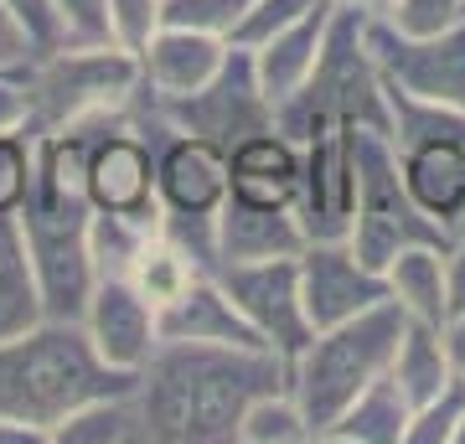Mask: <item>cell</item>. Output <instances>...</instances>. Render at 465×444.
I'll return each mask as SVG.
<instances>
[{"instance_id":"7","label":"cell","mask_w":465,"mask_h":444,"mask_svg":"<svg viewBox=\"0 0 465 444\" xmlns=\"http://www.w3.org/2000/svg\"><path fill=\"white\" fill-rule=\"evenodd\" d=\"M150 104L171 130L202 134V140H213L223 150L243 145L249 134L274 130V99L264 94V83L253 73V57L243 47H228V63L217 67V78L207 88L182 94V99H150Z\"/></svg>"},{"instance_id":"6","label":"cell","mask_w":465,"mask_h":444,"mask_svg":"<svg viewBox=\"0 0 465 444\" xmlns=\"http://www.w3.org/2000/svg\"><path fill=\"white\" fill-rule=\"evenodd\" d=\"M455 232H445L434 217L419 212V202L409 197V186L399 176V150L378 130H357V217H351V238L357 259L372 269H388L403 248L414 243H450Z\"/></svg>"},{"instance_id":"12","label":"cell","mask_w":465,"mask_h":444,"mask_svg":"<svg viewBox=\"0 0 465 444\" xmlns=\"http://www.w3.org/2000/svg\"><path fill=\"white\" fill-rule=\"evenodd\" d=\"M300 295H305V315L311 326H336L351 315L372 311L388 300V274L357 259V248L347 238H326V243L300 248Z\"/></svg>"},{"instance_id":"11","label":"cell","mask_w":465,"mask_h":444,"mask_svg":"<svg viewBox=\"0 0 465 444\" xmlns=\"http://www.w3.org/2000/svg\"><path fill=\"white\" fill-rule=\"evenodd\" d=\"M295 217L311 243L351 238V217H357V130H326L300 145Z\"/></svg>"},{"instance_id":"18","label":"cell","mask_w":465,"mask_h":444,"mask_svg":"<svg viewBox=\"0 0 465 444\" xmlns=\"http://www.w3.org/2000/svg\"><path fill=\"white\" fill-rule=\"evenodd\" d=\"M232 197L264 202V207H295L300 192V145L280 130L249 134L243 145L228 150Z\"/></svg>"},{"instance_id":"17","label":"cell","mask_w":465,"mask_h":444,"mask_svg":"<svg viewBox=\"0 0 465 444\" xmlns=\"http://www.w3.org/2000/svg\"><path fill=\"white\" fill-rule=\"evenodd\" d=\"M161 341H207V346H264L243 321L217 274H197L176 300L161 305Z\"/></svg>"},{"instance_id":"13","label":"cell","mask_w":465,"mask_h":444,"mask_svg":"<svg viewBox=\"0 0 465 444\" xmlns=\"http://www.w3.org/2000/svg\"><path fill=\"white\" fill-rule=\"evenodd\" d=\"M78 321L88 341L99 346V357L119 372H140L161 346V311L150 295H140L134 280H94V295Z\"/></svg>"},{"instance_id":"23","label":"cell","mask_w":465,"mask_h":444,"mask_svg":"<svg viewBox=\"0 0 465 444\" xmlns=\"http://www.w3.org/2000/svg\"><path fill=\"white\" fill-rule=\"evenodd\" d=\"M42 290L32 274V253L21 238L16 212H0V341L42 321Z\"/></svg>"},{"instance_id":"32","label":"cell","mask_w":465,"mask_h":444,"mask_svg":"<svg viewBox=\"0 0 465 444\" xmlns=\"http://www.w3.org/2000/svg\"><path fill=\"white\" fill-rule=\"evenodd\" d=\"M378 21H388L399 36H440L465 21V0H393V11Z\"/></svg>"},{"instance_id":"37","label":"cell","mask_w":465,"mask_h":444,"mask_svg":"<svg viewBox=\"0 0 465 444\" xmlns=\"http://www.w3.org/2000/svg\"><path fill=\"white\" fill-rule=\"evenodd\" d=\"M36 52L32 42H26V32H21L16 21H11V11L0 5V67H26Z\"/></svg>"},{"instance_id":"26","label":"cell","mask_w":465,"mask_h":444,"mask_svg":"<svg viewBox=\"0 0 465 444\" xmlns=\"http://www.w3.org/2000/svg\"><path fill=\"white\" fill-rule=\"evenodd\" d=\"M311 439H316V429H311V419H305V409L295 403L290 388L259 393L238 419V444H311Z\"/></svg>"},{"instance_id":"9","label":"cell","mask_w":465,"mask_h":444,"mask_svg":"<svg viewBox=\"0 0 465 444\" xmlns=\"http://www.w3.org/2000/svg\"><path fill=\"white\" fill-rule=\"evenodd\" d=\"M217 280H223L232 305L243 311V321L259 331V341L274 357L290 362L300 346L316 336L311 315H305V295H300V253L259 259V263H223Z\"/></svg>"},{"instance_id":"15","label":"cell","mask_w":465,"mask_h":444,"mask_svg":"<svg viewBox=\"0 0 465 444\" xmlns=\"http://www.w3.org/2000/svg\"><path fill=\"white\" fill-rule=\"evenodd\" d=\"M228 63V42L192 26H161L150 36V47L140 52V83L150 99H182L197 94L217 78V67Z\"/></svg>"},{"instance_id":"22","label":"cell","mask_w":465,"mask_h":444,"mask_svg":"<svg viewBox=\"0 0 465 444\" xmlns=\"http://www.w3.org/2000/svg\"><path fill=\"white\" fill-rule=\"evenodd\" d=\"M388 378L403 388L409 403H424L440 388L455 382L450 372V351H445V326H430V321H403V336L393 346V362H388Z\"/></svg>"},{"instance_id":"21","label":"cell","mask_w":465,"mask_h":444,"mask_svg":"<svg viewBox=\"0 0 465 444\" xmlns=\"http://www.w3.org/2000/svg\"><path fill=\"white\" fill-rule=\"evenodd\" d=\"M409 419H414V403L403 398V388L388 372H382L372 388L347 403V413L326 429V444H403L409 434Z\"/></svg>"},{"instance_id":"20","label":"cell","mask_w":465,"mask_h":444,"mask_svg":"<svg viewBox=\"0 0 465 444\" xmlns=\"http://www.w3.org/2000/svg\"><path fill=\"white\" fill-rule=\"evenodd\" d=\"M450 243H414L403 248L399 259L388 263V300L399 305L409 321H430V326H445L450 321Z\"/></svg>"},{"instance_id":"3","label":"cell","mask_w":465,"mask_h":444,"mask_svg":"<svg viewBox=\"0 0 465 444\" xmlns=\"http://www.w3.org/2000/svg\"><path fill=\"white\" fill-rule=\"evenodd\" d=\"M274 130L290 134L295 145L316 140L326 130H378L393 134V109H388V78L367 47V16L336 11L331 32L321 42V57L311 78L290 99L274 104Z\"/></svg>"},{"instance_id":"8","label":"cell","mask_w":465,"mask_h":444,"mask_svg":"<svg viewBox=\"0 0 465 444\" xmlns=\"http://www.w3.org/2000/svg\"><path fill=\"white\" fill-rule=\"evenodd\" d=\"M367 47L378 57L388 88L465 114V21L440 36H399L388 21L372 16L367 21Z\"/></svg>"},{"instance_id":"42","label":"cell","mask_w":465,"mask_h":444,"mask_svg":"<svg viewBox=\"0 0 465 444\" xmlns=\"http://www.w3.org/2000/svg\"><path fill=\"white\" fill-rule=\"evenodd\" d=\"M455 444H465V419H460V429H455Z\"/></svg>"},{"instance_id":"24","label":"cell","mask_w":465,"mask_h":444,"mask_svg":"<svg viewBox=\"0 0 465 444\" xmlns=\"http://www.w3.org/2000/svg\"><path fill=\"white\" fill-rule=\"evenodd\" d=\"M52 444H150V424L134 388H124V393H104L84 409H73L57 424Z\"/></svg>"},{"instance_id":"29","label":"cell","mask_w":465,"mask_h":444,"mask_svg":"<svg viewBox=\"0 0 465 444\" xmlns=\"http://www.w3.org/2000/svg\"><path fill=\"white\" fill-rule=\"evenodd\" d=\"M36 182V134L16 130L0 134V212H21Z\"/></svg>"},{"instance_id":"39","label":"cell","mask_w":465,"mask_h":444,"mask_svg":"<svg viewBox=\"0 0 465 444\" xmlns=\"http://www.w3.org/2000/svg\"><path fill=\"white\" fill-rule=\"evenodd\" d=\"M445 351H450V372L465 382V315L445 321Z\"/></svg>"},{"instance_id":"43","label":"cell","mask_w":465,"mask_h":444,"mask_svg":"<svg viewBox=\"0 0 465 444\" xmlns=\"http://www.w3.org/2000/svg\"><path fill=\"white\" fill-rule=\"evenodd\" d=\"M460 228H465V222H460ZM460 228H455V232H460Z\"/></svg>"},{"instance_id":"16","label":"cell","mask_w":465,"mask_h":444,"mask_svg":"<svg viewBox=\"0 0 465 444\" xmlns=\"http://www.w3.org/2000/svg\"><path fill=\"white\" fill-rule=\"evenodd\" d=\"M311 243L300 228L295 207H264V202L232 197L217 207V269L223 263H259V259H284Z\"/></svg>"},{"instance_id":"38","label":"cell","mask_w":465,"mask_h":444,"mask_svg":"<svg viewBox=\"0 0 465 444\" xmlns=\"http://www.w3.org/2000/svg\"><path fill=\"white\" fill-rule=\"evenodd\" d=\"M445 259H450V315H465V228L450 238Z\"/></svg>"},{"instance_id":"34","label":"cell","mask_w":465,"mask_h":444,"mask_svg":"<svg viewBox=\"0 0 465 444\" xmlns=\"http://www.w3.org/2000/svg\"><path fill=\"white\" fill-rule=\"evenodd\" d=\"M0 5H5L11 21L26 32V42H32L36 57L52 52V47H63V21H57V11H52V0H0Z\"/></svg>"},{"instance_id":"36","label":"cell","mask_w":465,"mask_h":444,"mask_svg":"<svg viewBox=\"0 0 465 444\" xmlns=\"http://www.w3.org/2000/svg\"><path fill=\"white\" fill-rule=\"evenodd\" d=\"M32 130V88L26 67H0V134Z\"/></svg>"},{"instance_id":"5","label":"cell","mask_w":465,"mask_h":444,"mask_svg":"<svg viewBox=\"0 0 465 444\" xmlns=\"http://www.w3.org/2000/svg\"><path fill=\"white\" fill-rule=\"evenodd\" d=\"M26 88H32V134L94 124L134 104L140 57L114 42H63L26 63Z\"/></svg>"},{"instance_id":"28","label":"cell","mask_w":465,"mask_h":444,"mask_svg":"<svg viewBox=\"0 0 465 444\" xmlns=\"http://www.w3.org/2000/svg\"><path fill=\"white\" fill-rule=\"evenodd\" d=\"M460 419H465V382L455 378L450 388H440L434 398H424V403L414 409L403 444H455Z\"/></svg>"},{"instance_id":"33","label":"cell","mask_w":465,"mask_h":444,"mask_svg":"<svg viewBox=\"0 0 465 444\" xmlns=\"http://www.w3.org/2000/svg\"><path fill=\"white\" fill-rule=\"evenodd\" d=\"M249 5L253 0H166V26H192V32H207V36L228 42Z\"/></svg>"},{"instance_id":"30","label":"cell","mask_w":465,"mask_h":444,"mask_svg":"<svg viewBox=\"0 0 465 444\" xmlns=\"http://www.w3.org/2000/svg\"><path fill=\"white\" fill-rule=\"evenodd\" d=\"M161 26H166V0H109V42L114 47L140 57Z\"/></svg>"},{"instance_id":"31","label":"cell","mask_w":465,"mask_h":444,"mask_svg":"<svg viewBox=\"0 0 465 444\" xmlns=\"http://www.w3.org/2000/svg\"><path fill=\"white\" fill-rule=\"evenodd\" d=\"M311 5H316V0H253L249 11H243V21L232 26L228 47H243V52L264 47L269 36H280L284 26H290V21H300Z\"/></svg>"},{"instance_id":"35","label":"cell","mask_w":465,"mask_h":444,"mask_svg":"<svg viewBox=\"0 0 465 444\" xmlns=\"http://www.w3.org/2000/svg\"><path fill=\"white\" fill-rule=\"evenodd\" d=\"M63 42H109V0H52Z\"/></svg>"},{"instance_id":"1","label":"cell","mask_w":465,"mask_h":444,"mask_svg":"<svg viewBox=\"0 0 465 444\" xmlns=\"http://www.w3.org/2000/svg\"><path fill=\"white\" fill-rule=\"evenodd\" d=\"M284 388V357L269 346L161 341L134 378L150 444H228L259 393Z\"/></svg>"},{"instance_id":"14","label":"cell","mask_w":465,"mask_h":444,"mask_svg":"<svg viewBox=\"0 0 465 444\" xmlns=\"http://www.w3.org/2000/svg\"><path fill=\"white\" fill-rule=\"evenodd\" d=\"M399 176L419 212L434 217L445 232L465 222V140L460 134H424V140H393Z\"/></svg>"},{"instance_id":"41","label":"cell","mask_w":465,"mask_h":444,"mask_svg":"<svg viewBox=\"0 0 465 444\" xmlns=\"http://www.w3.org/2000/svg\"><path fill=\"white\" fill-rule=\"evenodd\" d=\"M336 11H357V16H388V11H393V0H331Z\"/></svg>"},{"instance_id":"25","label":"cell","mask_w":465,"mask_h":444,"mask_svg":"<svg viewBox=\"0 0 465 444\" xmlns=\"http://www.w3.org/2000/svg\"><path fill=\"white\" fill-rule=\"evenodd\" d=\"M161 228H145L134 217H119V212H94L88 217V259H94V274L99 280H130L140 248L150 243Z\"/></svg>"},{"instance_id":"19","label":"cell","mask_w":465,"mask_h":444,"mask_svg":"<svg viewBox=\"0 0 465 444\" xmlns=\"http://www.w3.org/2000/svg\"><path fill=\"white\" fill-rule=\"evenodd\" d=\"M331 16H336V5L331 0H316L311 11L300 21H290L280 36H269L264 47H253V73H259V83H264V94L274 104L290 99L300 83L311 78V67H316L321 57V42H326V32H331Z\"/></svg>"},{"instance_id":"4","label":"cell","mask_w":465,"mask_h":444,"mask_svg":"<svg viewBox=\"0 0 465 444\" xmlns=\"http://www.w3.org/2000/svg\"><path fill=\"white\" fill-rule=\"evenodd\" d=\"M403 321H409V315H403L393 300H382V305L351 315V321L321 326L316 336L284 362V388H290L295 403L305 409L316 439H326V429L347 413L351 398L362 393V388H372V382L388 372L393 346H399V336H403Z\"/></svg>"},{"instance_id":"27","label":"cell","mask_w":465,"mask_h":444,"mask_svg":"<svg viewBox=\"0 0 465 444\" xmlns=\"http://www.w3.org/2000/svg\"><path fill=\"white\" fill-rule=\"evenodd\" d=\"M197 274H207V269H202V263L192 259L176 238H166V232H155V238L140 248V259H134V269H130V280L140 284V295L155 300V311H161L166 300L182 295Z\"/></svg>"},{"instance_id":"2","label":"cell","mask_w":465,"mask_h":444,"mask_svg":"<svg viewBox=\"0 0 465 444\" xmlns=\"http://www.w3.org/2000/svg\"><path fill=\"white\" fill-rule=\"evenodd\" d=\"M134 378L140 372H119L104 362L84 321L42 315L36 326L0 341V413L42 429L47 439L73 409L104 393H124L134 388Z\"/></svg>"},{"instance_id":"40","label":"cell","mask_w":465,"mask_h":444,"mask_svg":"<svg viewBox=\"0 0 465 444\" xmlns=\"http://www.w3.org/2000/svg\"><path fill=\"white\" fill-rule=\"evenodd\" d=\"M0 444H52L42 429H32V424H21V419H5L0 413Z\"/></svg>"},{"instance_id":"10","label":"cell","mask_w":465,"mask_h":444,"mask_svg":"<svg viewBox=\"0 0 465 444\" xmlns=\"http://www.w3.org/2000/svg\"><path fill=\"white\" fill-rule=\"evenodd\" d=\"M232 192L228 150L186 130H161L155 140V197L161 222H213Z\"/></svg>"}]
</instances>
